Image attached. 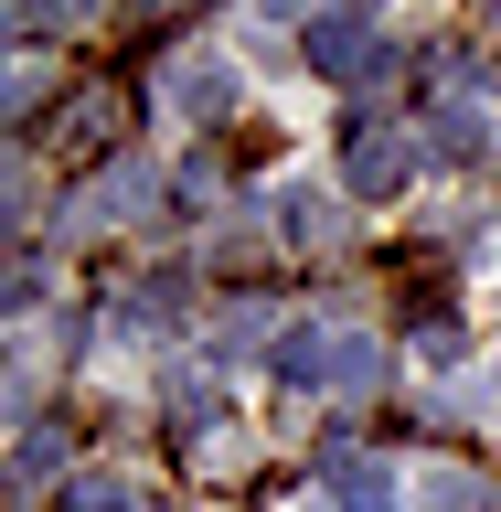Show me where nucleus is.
<instances>
[{"mask_svg":"<svg viewBox=\"0 0 501 512\" xmlns=\"http://www.w3.org/2000/svg\"><path fill=\"white\" fill-rule=\"evenodd\" d=\"M278 374L288 384H374V342H352V331H331V320H299L278 342Z\"/></svg>","mask_w":501,"mask_h":512,"instance_id":"f257e3e1","label":"nucleus"},{"mask_svg":"<svg viewBox=\"0 0 501 512\" xmlns=\"http://www.w3.org/2000/svg\"><path fill=\"white\" fill-rule=\"evenodd\" d=\"M406 171H416V150L395 139V128H363V139H352V160H342V182L363 192V203H384V192H406Z\"/></svg>","mask_w":501,"mask_h":512,"instance_id":"f03ea898","label":"nucleus"},{"mask_svg":"<svg viewBox=\"0 0 501 512\" xmlns=\"http://www.w3.org/2000/svg\"><path fill=\"white\" fill-rule=\"evenodd\" d=\"M331 502L342 512H395V470L384 459H331Z\"/></svg>","mask_w":501,"mask_h":512,"instance_id":"7ed1b4c3","label":"nucleus"},{"mask_svg":"<svg viewBox=\"0 0 501 512\" xmlns=\"http://www.w3.org/2000/svg\"><path fill=\"white\" fill-rule=\"evenodd\" d=\"M427 150L438 160H480L491 150V118H480V107H438V118H427Z\"/></svg>","mask_w":501,"mask_h":512,"instance_id":"20e7f679","label":"nucleus"},{"mask_svg":"<svg viewBox=\"0 0 501 512\" xmlns=\"http://www.w3.org/2000/svg\"><path fill=\"white\" fill-rule=\"evenodd\" d=\"M182 107H192V118H224V107H235V64L192 54V64H182Z\"/></svg>","mask_w":501,"mask_h":512,"instance_id":"39448f33","label":"nucleus"},{"mask_svg":"<svg viewBox=\"0 0 501 512\" xmlns=\"http://www.w3.org/2000/svg\"><path fill=\"white\" fill-rule=\"evenodd\" d=\"M278 224L299 235V246H320V235H331V192H288V203H278Z\"/></svg>","mask_w":501,"mask_h":512,"instance_id":"423d86ee","label":"nucleus"},{"mask_svg":"<svg viewBox=\"0 0 501 512\" xmlns=\"http://www.w3.org/2000/svg\"><path fill=\"white\" fill-rule=\"evenodd\" d=\"M64 512H150V502H139L128 480H75V502H64Z\"/></svg>","mask_w":501,"mask_h":512,"instance_id":"0eeeda50","label":"nucleus"},{"mask_svg":"<svg viewBox=\"0 0 501 512\" xmlns=\"http://www.w3.org/2000/svg\"><path fill=\"white\" fill-rule=\"evenodd\" d=\"M427 512H491V491L459 480V470H438V480H427Z\"/></svg>","mask_w":501,"mask_h":512,"instance_id":"6e6552de","label":"nucleus"},{"mask_svg":"<svg viewBox=\"0 0 501 512\" xmlns=\"http://www.w3.org/2000/svg\"><path fill=\"white\" fill-rule=\"evenodd\" d=\"M43 470H54V427H32V438H22V459H11V480H22V491H32Z\"/></svg>","mask_w":501,"mask_h":512,"instance_id":"1a4fd4ad","label":"nucleus"},{"mask_svg":"<svg viewBox=\"0 0 501 512\" xmlns=\"http://www.w3.org/2000/svg\"><path fill=\"white\" fill-rule=\"evenodd\" d=\"M64 11H75V0H22V32H54Z\"/></svg>","mask_w":501,"mask_h":512,"instance_id":"9d476101","label":"nucleus"}]
</instances>
